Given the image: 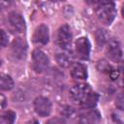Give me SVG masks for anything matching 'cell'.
Masks as SVG:
<instances>
[{
    "mask_svg": "<svg viewBox=\"0 0 124 124\" xmlns=\"http://www.w3.org/2000/svg\"><path fill=\"white\" fill-rule=\"evenodd\" d=\"M70 99L81 106L84 108H92L98 102L97 93L91 91V88L86 83H78L70 89Z\"/></svg>",
    "mask_w": 124,
    "mask_h": 124,
    "instance_id": "6da1fadb",
    "label": "cell"
},
{
    "mask_svg": "<svg viewBox=\"0 0 124 124\" xmlns=\"http://www.w3.org/2000/svg\"><path fill=\"white\" fill-rule=\"evenodd\" d=\"M96 15L102 23L109 25L116 16L115 5L112 2H102L96 8Z\"/></svg>",
    "mask_w": 124,
    "mask_h": 124,
    "instance_id": "7a4b0ae2",
    "label": "cell"
},
{
    "mask_svg": "<svg viewBox=\"0 0 124 124\" xmlns=\"http://www.w3.org/2000/svg\"><path fill=\"white\" fill-rule=\"evenodd\" d=\"M8 26L13 33H23L25 30V21L19 13L11 12L8 16Z\"/></svg>",
    "mask_w": 124,
    "mask_h": 124,
    "instance_id": "3957f363",
    "label": "cell"
},
{
    "mask_svg": "<svg viewBox=\"0 0 124 124\" xmlns=\"http://www.w3.org/2000/svg\"><path fill=\"white\" fill-rule=\"evenodd\" d=\"M32 65L33 69L37 73L44 72L48 66V58L46 54L41 49H35L32 53Z\"/></svg>",
    "mask_w": 124,
    "mask_h": 124,
    "instance_id": "277c9868",
    "label": "cell"
},
{
    "mask_svg": "<svg viewBox=\"0 0 124 124\" xmlns=\"http://www.w3.org/2000/svg\"><path fill=\"white\" fill-rule=\"evenodd\" d=\"M34 108L37 114H39L42 117H45L49 115V113L51 112L52 105L49 99L40 96V97H37L34 101Z\"/></svg>",
    "mask_w": 124,
    "mask_h": 124,
    "instance_id": "5b68a950",
    "label": "cell"
},
{
    "mask_svg": "<svg viewBox=\"0 0 124 124\" xmlns=\"http://www.w3.org/2000/svg\"><path fill=\"white\" fill-rule=\"evenodd\" d=\"M27 45L21 38H16L11 45V54L16 60H21L25 57Z\"/></svg>",
    "mask_w": 124,
    "mask_h": 124,
    "instance_id": "8992f818",
    "label": "cell"
},
{
    "mask_svg": "<svg viewBox=\"0 0 124 124\" xmlns=\"http://www.w3.org/2000/svg\"><path fill=\"white\" fill-rule=\"evenodd\" d=\"M90 43L86 37H80L76 41V52L82 60H87L90 54Z\"/></svg>",
    "mask_w": 124,
    "mask_h": 124,
    "instance_id": "52a82bcc",
    "label": "cell"
},
{
    "mask_svg": "<svg viewBox=\"0 0 124 124\" xmlns=\"http://www.w3.org/2000/svg\"><path fill=\"white\" fill-rule=\"evenodd\" d=\"M72 41V32L69 27V25L65 24L62 25L57 33V43L60 47L62 48H68L71 45Z\"/></svg>",
    "mask_w": 124,
    "mask_h": 124,
    "instance_id": "ba28073f",
    "label": "cell"
},
{
    "mask_svg": "<svg viewBox=\"0 0 124 124\" xmlns=\"http://www.w3.org/2000/svg\"><path fill=\"white\" fill-rule=\"evenodd\" d=\"M33 42L38 45H46L49 40V34H48V28L45 24L39 25L34 34H33Z\"/></svg>",
    "mask_w": 124,
    "mask_h": 124,
    "instance_id": "9c48e42d",
    "label": "cell"
},
{
    "mask_svg": "<svg viewBox=\"0 0 124 124\" xmlns=\"http://www.w3.org/2000/svg\"><path fill=\"white\" fill-rule=\"evenodd\" d=\"M106 53H107L108 57L110 60H112L114 62L120 61V59L122 57V49H121V46H120L119 43L116 42V41L109 42L107 46Z\"/></svg>",
    "mask_w": 124,
    "mask_h": 124,
    "instance_id": "30bf717a",
    "label": "cell"
},
{
    "mask_svg": "<svg viewBox=\"0 0 124 124\" xmlns=\"http://www.w3.org/2000/svg\"><path fill=\"white\" fill-rule=\"evenodd\" d=\"M101 120V114L96 109H90L81 113L78 117V124H98Z\"/></svg>",
    "mask_w": 124,
    "mask_h": 124,
    "instance_id": "8fae6325",
    "label": "cell"
},
{
    "mask_svg": "<svg viewBox=\"0 0 124 124\" xmlns=\"http://www.w3.org/2000/svg\"><path fill=\"white\" fill-rule=\"evenodd\" d=\"M71 76L75 79L83 80L87 78V70L86 67L80 63L75 64L71 69Z\"/></svg>",
    "mask_w": 124,
    "mask_h": 124,
    "instance_id": "7c38bea8",
    "label": "cell"
},
{
    "mask_svg": "<svg viewBox=\"0 0 124 124\" xmlns=\"http://www.w3.org/2000/svg\"><path fill=\"white\" fill-rule=\"evenodd\" d=\"M108 37L109 35L105 29H97L95 32V40H96L97 45L100 46H103L104 45L108 43Z\"/></svg>",
    "mask_w": 124,
    "mask_h": 124,
    "instance_id": "4fadbf2b",
    "label": "cell"
},
{
    "mask_svg": "<svg viewBox=\"0 0 124 124\" xmlns=\"http://www.w3.org/2000/svg\"><path fill=\"white\" fill-rule=\"evenodd\" d=\"M56 61L61 67L68 68L73 64V57L68 53H58L56 55Z\"/></svg>",
    "mask_w": 124,
    "mask_h": 124,
    "instance_id": "5bb4252c",
    "label": "cell"
},
{
    "mask_svg": "<svg viewBox=\"0 0 124 124\" xmlns=\"http://www.w3.org/2000/svg\"><path fill=\"white\" fill-rule=\"evenodd\" d=\"M14 87V80L9 75L2 74L0 77V88L1 90H11Z\"/></svg>",
    "mask_w": 124,
    "mask_h": 124,
    "instance_id": "9a60e30c",
    "label": "cell"
},
{
    "mask_svg": "<svg viewBox=\"0 0 124 124\" xmlns=\"http://www.w3.org/2000/svg\"><path fill=\"white\" fill-rule=\"evenodd\" d=\"M15 120H16V113L13 110H7L1 115L0 124H14Z\"/></svg>",
    "mask_w": 124,
    "mask_h": 124,
    "instance_id": "2e32d148",
    "label": "cell"
},
{
    "mask_svg": "<svg viewBox=\"0 0 124 124\" xmlns=\"http://www.w3.org/2000/svg\"><path fill=\"white\" fill-rule=\"evenodd\" d=\"M97 69H98L100 72L107 73L108 75H109L110 71H111L113 68L109 65V63H108V61H106V60H100V61H98V63H97Z\"/></svg>",
    "mask_w": 124,
    "mask_h": 124,
    "instance_id": "e0dca14e",
    "label": "cell"
},
{
    "mask_svg": "<svg viewBox=\"0 0 124 124\" xmlns=\"http://www.w3.org/2000/svg\"><path fill=\"white\" fill-rule=\"evenodd\" d=\"M115 106L118 109L124 111V92L119 93L115 99Z\"/></svg>",
    "mask_w": 124,
    "mask_h": 124,
    "instance_id": "ac0fdd59",
    "label": "cell"
},
{
    "mask_svg": "<svg viewBox=\"0 0 124 124\" xmlns=\"http://www.w3.org/2000/svg\"><path fill=\"white\" fill-rule=\"evenodd\" d=\"M46 124H66V121L62 117H53L47 120Z\"/></svg>",
    "mask_w": 124,
    "mask_h": 124,
    "instance_id": "d6986e66",
    "label": "cell"
},
{
    "mask_svg": "<svg viewBox=\"0 0 124 124\" xmlns=\"http://www.w3.org/2000/svg\"><path fill=\"white\" fill-rule=\"evenodd\" d=\"M1 45L3 47L8 45V35L5 33L4 30H1Z\"/></svg>",
    "mask_w": 124,
    "mask_h": 124,
    "instance_id": "ffe728a7",
    "label": "cell"
},
{
    "mask_svg": "<svg viewBox=\"0 0 124 124\" xmlns=\"http://www.w3.org/2000/svg\"><path fill=\"white\" fill-rule=\"evenodd\" d=\"M109 78L112 79V80H114V79H116L118 77H119V70H116V69H112L111 71H110V73H109Z\"/></svg>",
    "mask_w": 124,
    "mask_h": 124,
    "instance_id": "44dd1931",
    "label": "cell"
},
{
    "mask_svg": "<svg viewBox=\"0 0 124 124\" xmlns=\"http://www.w3.org/2000/svg\"><path fill=\"white\" fill-rule=\"evenodd\" d=\"M5 106H6V98L4 97L3 94H1V108H4Z\"/></svg>",
    "mask_w": 124,
    "mask_h": 124,
    "instance_id": "7402d4cb",
    "label": "cell"
},
{
    "mask_svg": "<svg viewBox=\"0 0 124 124\" xmlns=\"http://www.w3.org/2000/svg\"><path fill=\"white\" fill-rule=\"evenodd\" d=\"M27 124H39V123H38V121H37V120H35V119H32V120L28 121V122H27Z\"/></svg>",
    "mask_w": 124,
    "mask_h": 124,
    "instance_id": "603a6c76",
    "label": "cell"
},
{
    "mask_svg": "<svg viewBox=\"0 0 124 124\" xmlns=\"http://www.w3.org/2000/svg\"><path fill=\"white\" fill-rule=\"evenodd\" d=\"M121 14H122V16L124 18V4L122 5V8H121Z\"/></svg>",
    "mask_w": 124,
    "mask_h": 124,
    "instance_id": "cb8c5ba5",
    "label": "cell"
},
{
    "mask_svg": "<svg viewBox=\"0 0 124 124\" xmlns=\"http://www.w3.org/2000/svg\"><path fill=\"white\" fill-rule=\"evenodd\" d=\"M122 83H123V87H124V74H123V79H122Z\"/></svg>",
    "mask_w": 124,
    "mask_h": 124,
    "instance_id": "d4e9b609",
    "label": "cell"
}]
</instances>
